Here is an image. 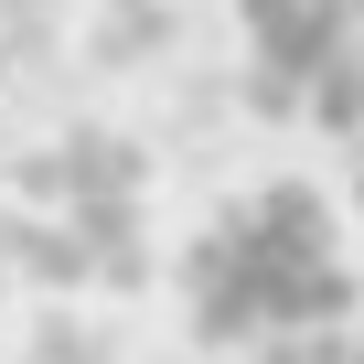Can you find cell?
<instances>
[{"instance_id":"obj_1","label":"cell","mask_w":364,"mask_h":364,"mask_svg":"<svg viewBox=\"0 0 364 364\" xmlns=\"http://www.w3.org/2000/svg\"><path fill=\"white\" fill-rule=\"evenodd\" d=\"M364 300L353 225L321 182H247L204 215V236L182 247V311L215 353H268L300 332H343Z\"/></svg>"},{"instance_id":"obj_3","label":"cell","mask_w":364,"mask_h":364,"mask_svg":"<svg viewBox=\"0 0 364 364\" xmlns=\"http://www.w3.org/2000/svg\"><path fill=\"white\" fill-rule=\"evenodd\" d=\"M225 364H364V332H300V343H268V353H225Z\"/></svg>"},{"instance_id":"obj_2","label":"cell","mask_w":364,"mask_h":364,"mask_svg":"<svg viewBox=\"0 0 364 364\" xmlns=\"http://www.w3.org/2000/svg\"><path fill=\"white\" fill-rule=\"evenodd\" d=\"M247 97L289 129L364 139V0H247Z\"/></svg>"}]
</instances>
